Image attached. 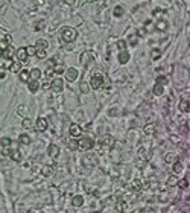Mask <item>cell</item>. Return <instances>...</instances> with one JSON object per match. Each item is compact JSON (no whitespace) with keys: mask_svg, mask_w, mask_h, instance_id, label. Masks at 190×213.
<instances>
[{"mask_svg":"<svg viewBox=\"0 0 190 213\" xmlns=\"http://www.w3.org/2000/svg\"><path fill=\"white\" fill-rule=\"evenodd\" d=\"M78 37V32L76 29H73L70 26H64L61 29V41H66V43H71L75 41Z\"/></svg>","mask_w":190,"mask_h":213,"instance_id":"6da1fadb","label":"cell"},{"mask_svg":"<svg viewBox=\"0 0 190 213\" xmlns=\"http://www.w3.org/2000/svg\"><path fill=\"white\" fill-rule=\"evenodd\" d=\"M76 146H78V149H81V151H88V149H93L95 140H93L91 137L85 135V137H81V139L78 140Z\"/></svg>","mask_w":190,"mask_h":213,"instance_id":"7a4b0ae2","label":"cell"},{"mask_svg":"<svg viewBox=\"0 0 190 213\" xmlns=\"http://www.w3.org/2000/svg\"><path fill=\"white\" fill-rule=\"evenodd\" d=\"M93 61H95V53L93 52L85 50V52L81 53V56H79V62H81V66H84V67H87V66L91 64Z\"/></svg>","mask_w":190,"mask_h":213,"instance_id":"3957f363","label":"cell"},{"mask_svg":"<svg viewBox=\"0 0 190 213\" xmlns=\"http://www.w3.org/2000/svg\"><path fill=\"white\" fill-rule=\"evenodd\" d=\"M50 90H52L53 93H61V91L64 90V79H61V78L52 79V87H50Z\"/></svg>","mask_w":190,"mask_h":213,"instance_id":"277c9868","label":"cell"},{"mask_svg":"<svg viewBox=\"0 0 190 213\" xmlns=\"http://www.w3.org/2000/svg\"><path fill=\"white\" fill-rule=\"evenodd\" d=\"M102 84H103V76H102L100 73H95V75L91 76V81H90L91 88H93V90H97V88L102 87Z\"/></svg>","mask_w":190,"mask_h":213,"instance_id":"5b68a950","label":"cell"},{"mask_svg":"<svg viewBox=\"0 0 190 213\" xmlns=\"http://www.w3.org/2000/svg\"><path fill=\"white\" fill-rule=\"evenodd\" d=\"M78 76H79V70L76 67H69L66 70V79L69 81V82H75V81L78 79Z\"/></svg>","mask_w":190,"mask_h":213,"instance_id":"8992f818","label":"cell"},{"mask_svg":"<svg viewBox=\"0 0 190 213\" xmlns=\"http://www.w3.org/2000/svg\"><path fill=\"white\" fill-rule=\"evenodd\" d=\"M69 134H70V137H73V139H81V135H82V130H81L79 125L71 123L70 128H69Z\"/></svg>","mask_w":190,"mask_h":213,"instance_id":"52a82bcc","label":"cell"},{"mask_svg":"<svg viewBox=\"0 0 190 213\" xmlns=\"http://www.w3.org/2000/svg\"><path fill=\"white\" fill-rule=\"evenodd\" d=\"M11 41H12L11 35H9V34H3V35H2V43H0L2 50H6V49L11 46Z\"/></svg>","mask_w":190,"mask_h":213,"instance_id":"ba28073f","label":"cell"},{"mask_svg":"<svg viewBox=\"0 0 190 213\" xmlns=\"http://www.w3.org/2000/svg\"><path fill=\"white\" fill-rule=\"evenodd\" d=\"M35 127H37L38 131H46L47 130V120H46V117H38L37 122H35Z\"/></svg>","mask_w":190,"mask_h":213,"instance_id":"9c48e42d","label":"cell"},{"mask_svg":"<svg viewBox=\"0 0 190 213\" xmlns=\"http://www.w3.org/2000/svg\"><path fill=\"white\" fill-rule=\"evenodd\" d=\"M47 154L52 157V159H56L58 154H59V148H58L55 143H50V145L47 146Z\"/></svg>","mask_w":190,"mask_h":213,"instance_id":"30bf717a","label":"cell"},{"mask_svg":"<svg viewBox=\"0 0 190 213\" xmlns=\"http://www.w3.org/2000/svg\"><path fill=\"white\" fill-rule=\"evenodd\" d=\"M27 50H26V47H20V49H17V59L20 61V62H26L27 61Z\"/></svg>","mask_w":190,"mask_h":213,"instance_id":"8fae6325","label":"cell"},{"mask_svg":"<svg viewBox=\"0 0 190 213\" xmlns=\"http://www.w3.org/2000/svg\"><path fill=\"white\" fill-rule=\"evenodd\" d=\"M12 55H14V47H12V46H9V47H8L6 50H2V52H0V56H2V59H9V61H11Z\"/></svg>","mask_w":190,"mask_h":213,"instance_id":"7c38bea8","label":"cell"},{"mask_svg":"<svg viewBox=\"0 0 190 213\" xmlns=\"http://www.w3.org/2000/svg\"><path fill=\"white\" fill-rule=\"evenodd\" d=\"M82 204H84V196L82 195H75L71 198V206L73 207H81Z\"/></svg>","mask_w":190,"mask_h":213,"instance_id":"4fadbf2b","label":"cell"},{"mask_svg":"<svg viewBox=\"0 0 190 213\" xmlns=\"http://www.w3.org/2000/svg\"><path fill=\"white\" fill-rule=\"evenodd\" d=\"M27 88L30 93H37L38 88H40V81H29L27 82Z\"/></svg>","mask_w":190,"mask_h":213,"instance_id":"5bb4252c","label":"cell"},{"mask_svg":"<svg viewBox=\"0 0 190 213\" xmlns=\"http://www.w3.org/2000/svg\"><path fill=\"white\" fill-rule=\"evenodd\" d=\"M117 59H119L120 64H126V62L129 61V53L126 52V50H123V52H119V55H117Z\"/></svg>","mask_w":190,"mask_h":213,"instance_id":"9a60e30c","label":"cell"},{"mask_svg":"<svg viewBox=\"0 0 190 213\" xmlns=\"http://www.w3.org/2000/svg\"><path fill=\"white\" fill-rule=\"evenodd\" d=\"M18 78H20V81H23V82H29V79H30V72L27 69H23L18 73Z\"/></svg>","mask_w":190,"mask_h":213,"instance_id":"2e32d148","label":"cell"},{"mask_svg":"<svg viewBox=\"0 0 190 213\" xmlns=\"http://www.w3.org/2000/svg\"><path fill=\"white\" fill-rule=\"evenodd\" d=\"M41 174H43V177H52L53 174H55V169H53V166H44L43 169H41Z\"/></svg>","mask_w":190,"mask_h":213,"instance_id":"e0dca14e","label":"cell"},{"mask_svg":"<svg viewBox=\"0 0 190 213\" xmlns=\"http://www.w3.org/2000/svg\"><path fill=\"white\" fill-rule=\"evenodd\" d=\"M47 46H49V43L46 41V40H43V38H40V40L35 43V47H37L38 50H46Z\"/></svg>","mask_w":190,"mask_h":213,"instance_id":"ac0fdd59","label":"cell"},{"mask_svg":"<svg viewBox=\"0 0 190 213\" xmlns=\"http://www.w3.org/2000/svg\"><path fill=\"white\" fill-rule=\"evenodd\" d=\"M178 108H180L181 111H186V113H187V111H190V102L189 101H186V99H181Z\"/></svg>","mask_w":190,"mask_h":213,"instance_id":"d6986e66","label":"cell"},{"mask_svg":"<svg viewBox=\"0 0 190 213\" xmlns=\"http://www.w3.org/2000/svg\"><path fill=\"white\" fill-rule=\"evenodd\" d=\"M152 93H154V94H157V96H161V94L164 93V87H163L161 84H155V85H154V88H152Z\"/></svg>","mask_w":190,"mask_h":213,"instance_id":"ffe728a7","label":"cell"},{"mask_svg":"<svg viewBox=\"0 0 190 213\" xmlns=\"http://www.w3.org/2000/svg\"><path fill=\"white\" fill-rule=\"evenodd\" d=\"M40 78H41V70H40V69H32V70H30V79L40 81Z\"/></svg>","mask_w":190,"mask_h":213,"instance_id":"44dd1931","label":"cell"},{"mask_svg":"<svg viewBox=\"0 0 190 213\" xmlns=\"http://www.w3.org/2000/svg\"><path fill=\"white\" fill-rule=\"evenodd\" d=\"M178 181H180V180H178L175 175H170V177L166 180V186L167 187H173V186H176V184H178Z\"/></svg>","mask_w":190,"mask_h":213,"instance_id":"7402d4cb","label":"cell"},{"mask_svg":"<svg viewBox=\"0 0 190 213\" xmlns=\"http://www.w3.org/2000/svg\"><path fill=\"white\" fill-rule=\"evenodd\" d=\"M164 161L166 163H176V154H173V152H166V155H164Z\"/></svg>","mask_w":190,"mask_h":213,"instance_id":"603a6c76","label":"cell"},{"mask_svg":"<svg viewBox=\"0 0 190 213\" xmlns=\"http://www.w3.org/2000/svg\"><path fill=\"white\" fill-rule=\"evenodd\" d=\"M123 14H125V8L120 6V5H117V6L113 9V15H114V17H122Z\"/></svg>","mask_w":190,"mask_h":213,"instance_id":"cb8c5ba5","label":"cell"},{"mask_svg":"<svg viewBox=\"0 0 190 213\" xmlns=\"http://www.w3.org/2000/svg\"><path fill=\"white\" fill-rule=\"evenodd\" d=\"M11 72H14V73H20V72H22V62H20V61H14L12 66H11Z\"/></svg>","mask_w":190,"mask_h":213,"instance_id":"d4e9b609","label":"cell"},{"mask_svg":"<svg viewBox=\"0 0 190 213\" xmlns=\"http://www.w3.org/2000/svg\"><path fill=\"white\" fill-rule=\"evenodd\" d=\"M139 157L142 160H149L151 159V152H148L144 148H140V149H139Z\"/></svg>","mask_w":190,"mask_h":213,"instance_id":"484cf974","label":"cell"},{"mask_svg":"<svg viewBox=\"0 0 190 213\" xmlns=\"http://www.w3.org/2000/svg\"><path fill=\"white\" fill-rule=\"evenodd\" d=\"M90 88H91V85H88L85 81L79 82V90H81V93H88V91H90Z\"/></svg>","mask_w":190,"mask_h":213,"instance_id":"4316f807","label":"cell"},{"mask_svg":"<svg viewBox=\"0 0 190 213\" xmlns=\"http://www.w3.org/2000/svg\"><path fill=\"white\" fill-rule=\"evenodd\" d=\"M172 171H173V174H181V172H183V163H181V161H176V163H173V166H172Z\"/></svg>","mask_w":190,"mask_h":213,"instance_id":"83f0119b","label":"cell"},{"mask_svg":"<svg viewBox=\"0 0 190 213\" xmlns=\"http://www.w3.org/2000/svg\"><path fill=\"white\" fill-rule=\"evenodd\" d=\"M11 159L14 160V161H17V163H18V161H22V159H23V157H22V152L15 149V151H12V154H11Z\"/></svg>","mask_w":190,"mask_h":213,"instance_id":"f1b7e54d","label":"cell"},{"mask_svg":"<svg viewBox=\"0 0 190 213\" xmlns=\"http://www.w3.org/2000/svg\"><path fill=\"white\" fill-rule=\"evenodd\" d=\"M100 145H102V146H110V145H113V139H111L110 135H105V137L100 140Z\"/></svg>","mask_w":190,"mask_h":213,"instance_id":"f546056e","label":"cell"},{"mask_svg":"<svg viewBox=\"0 0 190 213\" xmlns=\"http://www.w3.org/2000/svg\"><path fill=\"white\" fill-rule=\"evenodd\" d=\"M126 46H128V41H125V40H119V41H117V49H119V52L126 50Z\"/></svg>","mask_w":190,"mask_h":213,"instance_id":"4dcf8cb0","label":"cell"},{"mask_svg":"<svg viewBox=\"0 0 190 213\" xmlns=\"http://www.w3.org/2000/svg\"><path fill=\"white\" fill-rule=\"evenodd\" d=\"M137 41H139V37H137L135 34L129 35V38H128V44H131V46H137Z\"/></svg>","mask_w":190,"mask_h":213,"instance_id":"1f68e13d","label":"cell"},{"mask_svg":"<svg viewBox=\"0 0 190 213\" xmlns=\"http://www.w3.org/2000/svg\"><path fill=\"white\" fill-rule=\"evenodd\" d=\"M18 140H20L23 145H29V143H30V137H29L27 134H22V135L18 137Z\"/></svg>","mask_w":190,"mask_h":213,"instance_id":"d6a6232c","label":"cell"},{"mask_svg":"<svg viewBox=\"0 0 190 213\" xmlns=\"http://www.w3.org/2000/svg\"><path fill=\"white\" fill-rule=\"evenodd\" d=\"M166 27H167L166 20H158V22H157V29H158V30H166Z\"/></svg>","mask_w":190,"mask_h":213,"instance_id":"836d02e7","label":"cell"},{"mask_svg":"<svg viewBox=\"0 0 190 213\" xmlns=\"http://www.w3.org/2000/svg\"><path fill=\"white\" fill-rule=\"evenodd\" d=\"M144 133L146 134H154L155 133V125H154V123L146 125V127H144Z\"/></svg>","mask_w":190,"mask_h":213,"instance_id":"e575fe53","label":"cell"},{"mask_svg":"<svg viewBox=\"0 0 190 213\" xmlns=\"http://www.w3.org/2000/svg\"><path fill=\"white\" fill-rule=\"evenodd\" d=\"M64 66L63 64H58V66H55L53 67V70H55V75H61V73H64Z\"/></svg>","mask_w":190,"mask_h":213,"instance_id":"d590c367","label":"cell"},{"mask_svg":"<svg viewBox=\"0 0 190 213\" xmlns=\"http://www.w3.org/2000/svg\"><path fill=\"white\" fill-rule=\"evenodd\" d=\"M2 148H9L11 146V139H8V137H2Z\"/></svg>","mask_w":190,"mask_h":213,"instance_id":"8d00e7d4","label":"cell"},{"mask_svg":"<svg viewBox=\"0 0 190 213\" xmlns=\"http://www.w3.org/2000/svg\"><path fill=\"white\" fill-rule=\"evenodd\" d=\"M126 207H128V206H126V204H125L123 201H119V203H116V209H117L119 212H125V210H126Z\"/></svg>","mask_w":190,"mask_h":213,"instance_id":"74e56055","label":"cell"},{"mask_svg":"<svg viewBox=\"0 0 190 213\" xmlns=\"http://www.w3.org/2000/svg\"><path fill=\"white\" fill-rule=\"evenodd\" d=\"M26 50H27V55H37V52H38V49L35 46H27Z\"/></svg>","mask_w":190,"mask_h":213,"instance_id":"f35d334b","label":"cell"},{"mask_svg":"<svg viewBox=\"0 0 190 213\" xmlns=\"http://www.w3.org/2000/svg\"><path fill=\"white\" fill-rule=\"evenodd\" d=\"M178 186H180L181 190H184V189H187V186H189V181L187 180H180L178 181Z\"/></svg>","mask_w":190,"mask_h":213,"instance_id":"ab89813d","label":"cell"},{"mask_svg":"<svg viewBox=\"0 0 190 213\" xmlns=\"http://www.w3.org/2000/svg\"><path fill=\"white\" fill-rule=\"evenodd\" d=\"M11 154H12V151L9 148H2V157H8Z\"/></svg>","mask_w":190,"mask_h":213,"instance_id":"60d3db41","label":"cell"},{"mask_svg":"<svg viewBox=\"0 0 190 213\" xmlns=\"http://www.w3.org/2000/svg\"><path fill=\"white\" fill-rule=\"evenodd\" d=\"M157 84H161V85L167 84V78L166 76H158V78H157Z\"/></svg>","mask_w":190,"mask_h":213,"instance_id":"b9f144b4","label":"cell"},{"mask_svg":"<svg viewBox=\"0 0 190 213\" xmlns=\"http://www.w3.org/2000/svg\"><path fill=\"white\" fill-rule=\"evenodd\" d=\"M17 113L20 114V116H24V113H26V105H20L17 108Z\"/></svg>","mask_w":190,"mask_h":213,"instance_id":"7bdbcfd3","label":"cell"},{"mask_svg":"<svg viewBox=\"0 0 190 213\" xmlns=\"http://www.w3.org/2000/svg\"><path fill=\"white\" fill-rule=\"evenodd\" d=\"M35 56H37V58H40V59H44V58H46V50H38Z\"/></svg>","mask_w":190,"mask_h":213,"instance_id":"ee69618b","label":"cell"},{"mask_svg":"<svg viewBox=\"0 0 190 213\" xmlns=\"http://www.w3.org/2000/svg\"><path fill=\"white\" fill-rule=\"evenodd\" d=\"M151 55H152V58H154V59H157V58H160L161 52H160V50H157V49H154V50L151 52Z\"/></svg>","mask_w":190,"mask_h":213,"instance_id":"f6af8a7d","label":"cell"},{"mask_svg":"<svg viewBox=\"0 0 190 213\" xmlns=\"http://www.w3.org/2000/svg\"><path fill=\"white\" fill-rule=\"evenodd\" d=\"M32 125V122H30V119H27V117H24L23 119V127L24 128H29Z\"/></svg>","mask_w":190,"mask_h":213,"instance_id":"bcb514c9","label":"cell"},{"mask_svg":"<svg viewBox=\"0 0 190 213\" xmlns=\"http://www.w3.org/2000/svg\"><path fill=\"white\" fill-rule=\"evenodd\" d=\"M140 189H142V187H140V183L134 181V184H132V190H134V192H140Z\"/></svg>","mask_w":190,"mask_h":213,"instance_id":"7dc6e473","label":"cell"},{"mask_svg":"<svg viewBox=\"0 0 190 213\" xmlns=\"http://www.w3.org/2000/svg\"><path fill=\"white\" fill-rule=\"evenodd\" d=\"M43 27H44V22H40V23L35 25V30H41Z\"/></svg>","mask_w":190,"mask_h":213,"instance_id":"c3c4849f","label":"cell"},{"mask_svg":"<svg viewBox=\"0 0 190 213\" xmlns=\"http://www.w3.org/2000/svg\"><path fill=\"white\" fill-rule=\"evenodd\" d=\"M50 87H52V82H50V81H44V82H43V88L47 90V88H50Z\"/></svg>","mask_w":190,"mask_h":213,"instance_id":"681fc988","label":"cell"},{"mask_svg":"<svg viewBox=\"0 0 190 213\" xmlns=\"http://www.w3.org/2000/svg\"><path fill=\"white\" fill-rule=\"evenodd\" d=\"M170 140H172L173 143H180V137H178V135H170Z\"/></svg>","mask_w":190,"mask_h":213,"instance_id":"f907efd6","label":"cell"},{"mask_svg":"<svg viewBox=\"0 0 190 213\" xmlns=\"http://www.w3.org/2000/svg\"><path fill=\"white\" fill-rule=\"evenodd\" d=\"M53 75H55V70H53V69H49V70H47V78H49V81H50V78H52Z\"/></svg>","mask_w":190,"mask_h":213,"instance_id":"816d5d0a","label":"cell"},{"mask_svg":"<svg viewBox=\"0 0 190 213\" xmlns=\"http://www.w3.org/2000/svg\"><path fill=\"white\" fill-rule=\"evenodd\" d=\"M5 78H6V72H5V70H2V72H0V79L3 81Z\"/></svg>","mask_w":190,"mask_h":213,"instance_id":"f5cc1de1","label":"cell"},{"mask_svg":"<svg viewBox=\"0 0 190 213\" xmlns=\"http://www.w3.org/2000/svg\"><path fill=\"white\" fill-rule=\"evenodd\" d=\"M139 213H151V212H149L148 209H142V210H140V212H139Z\"/></svg>","mask_w":190,"mask_h":213,"instance_id":"db71d44e","label":"cell"}]
</instances>
